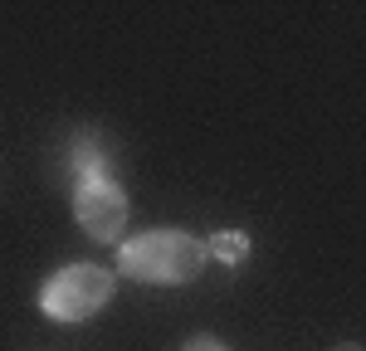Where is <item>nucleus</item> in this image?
Instances as JSON below:
<instances>
[{
    "instance_id": "obj_5",
    "label": "nucleus",
    "mask_w": 366,
    "mask_h": 351,
    "mask_svg": "<svg viewBox=\"0 0 366 351\" xmlns=\"http://www.w3.org/2000/svg\"><path fill=\"white\" fill-rule=\"evenodd\" d=\"M205 254H215L220 263H239L249 254V234H210L205 239Z\"/></svg>"
},
{
    "instance_id": "obj_2",
    "label": "nucleus",
    "mask_w": 366,
    "mask_h": 351,
    "mask_svg": "<svg viewBox=\"0 0 366 351\" xmlns=\"http://www.w3.org/2000/svg\"><path fill=\"white\" fill-rule=\"evenodd\" d=\"M113 302V273L103 263H69L44 278L39 288V312L54 322H84Z\"/></svg>"
},
{
    "instance_id": "obj_1",
    "label": "nucleus",
    "mask_w": 366,
    "mask_h": 351,
    "mask_svg": "<svg viewBox=\"0 0 366 351\" xmlns=\"http://www.w3.org/2000/svg\"><path fill=\"white\" fill-rule=\"evenodd\" d=\"M205 259V239L186 230H147L117 249V268L142 283H191Z\"/></svg>"
},
{
    "instance_id": "obj_7",
    "label": "nucleus",
    "mask_w": 366,
    "mask_h": 351,
    "mask_svg": "<svg viewBox=\"0 0 366 351\" xmlns=\"http://www.w3.org/2000/svg\"><path fill=\"white\" fill-rule=\"evenodd\" d=\"M337 351H362V347H352V342H347V347H337Z\"/></svg>"
},
{
    "instance_id": "obj_3",
    "label": "nucleus",
    "mask_w": 366,
    "mask_h": 351,
    "mask_svg": "<svg viewBox=\"0 0 366 351\" xmlns=\"http://www.w3.org/2000/svg\"><path fill=\"white\" fill-rule=\"evenodd\" d=\"M74 215H79V225H84L88 239L113 244V239H122V230H127L132 205H127V190L117 185L113 176L98 171V176H79V180H74Z\"/></svg>"
},
{
    "instance_id": "obj_6",
    "label": "nucleus",
    "mask_w": 366,
    "mask_h": 351,
    "mask_svg": "<svg viewBox=\"0 0 366 351\" xmlns=\"http://www.w3.org/2000/svg\"><path fill=\"white\" fill-rule=\"evenodd\" d=\"M181 351H229V347H225V342H215V337H191Z\"/></svg>"
},
{
    "instance_id": "obj_4",
    "label": "nucleus",
    "mask_w": 366,
    "mask_h": 351,
    "mask_svg": "<svg viewBox=\"0 0 366 351\" xmlns=\"http://www.w3.org/2000/svg\"><path fill=\"white\" fill-rule=\"evenodd\" d=\"M98 171H108L103 142H98V132H79L74 146H69V176L79 180V176H98Z\"/></svg>"
}]
</instances>
